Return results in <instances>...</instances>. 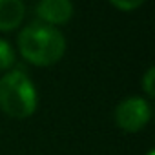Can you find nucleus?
<instances>
[{
    "label": "nucleus",
    "instance_id": "nucleus-1",
    "mask_svg": "<svg viewBox=\"0 0 155 155\" xmlns=\"http://www.w3.org/2000/svg\"><path fill=\"white\" fill-rule=\"evenodd\" d=\"M18 51L35 66H51L64 57L66 38L57 28L44 22H33L18 35Z\"/></svg>",
    "mask_w": 155,
    "mask_h": 155
},
{
    "label": "nucleus",
    "instance_id": "nucleus-5",
    "mask_svg": "<svg viewBox=\"0 0 155 155\" xmlns=\"http://www.w3.org/2000/svg\"><path fill=\"white\" fill-rule=\"evenodd\" d=\"M24 15V0H0V31H11L18 28Z\"/></svg>",
    "mask_w": 155,
    "mask_h": 155
},
{
    "label": "nucleus",
    "instance_id": "nucleus-6",
    "mask_svg": "<svg viewBox=\"0 0 155 155\" xmlns=\"http://www.w3.org/2000/svg\"><path fill=\"white\" fill-rule=\"evenodd\" d=\"M15 64V53L13 48L9 46V42L0 38V71L11 69V66Z\"/></svg>",
    "mask_w": 155,
    "mask_h": 155
},
{
    "label": "nucleus",
    "instance_id": "nucleus-8",
    "mask_svg": "<svg viewBox=\"0 0 155 155\" xmlns=\"http://www.w3.org/2000/svg\"><path fill=\"white\" fill-rule=\"evenodd\" d=\"M111 6H115L120 11H133L137 8H140L146 0H110Z\"/></svg>",
    "mask_w": 155,
    "mask_h": 155
},
{
    "label": "nucleus",
    "instance_id": "nucleus-3",
    "mask_svg": "<svg viewBox=\"0 0 155 155\" xmlns=\"http://www.w3.org/2000/svg\"><path fill=\"white\" fill-rule=\"evenodd\" d=\"M151 119V108L148 101L140 97H130L124 99L115 108V122L120 130L135 133L140 131Z\"/></svg>",
    "mask_w": 155,
    "mask_h": 155
},
{
    "label": "nucleus",
    "instance_id": "nucleus-4",
    "mask_svg": "<svg viewBox=\"0 0 155 155\" xmlns=\"http://www.w3.org/2000/svg\"><path fill=\"white\" fill-rule=\"evenodd\" d=\"M37 15L44 24L62 26L68 24L73 17L71 0H40L37 4Z\"/></svg>",
    "mask_w": 155,
    "mask_h": 155
},
{
    "label": "nucleus",
    "instance_id": "nucleus-9",
    "mask_svg": "<svg viewBox=\"0 0 155 155\" xmlns=\"http://www.w3.org/2000/svg\"><path fill=\"white\" fill-rule=\"evenodd\" d=\"M148 155H155V151H153V150H150V151H148Z\"/></svg>",
    "mask_w": 155,
    "mask_h": 155
},
{
    "label": "nucleus",
    "instance_id": "nucleus-2",
    "mask_svg": "<svg viewBox=\"0 0 155 155\" xmlns=\"http://www.w3.org/2000/svg\"><path fill=\"white\" fill-rule=\"evenodd\" d=\"M0 110L13 119H26L37 110V90L20 69H11L0 79Z\"/></svg>",
    "mask_w": 155,
    "mask_h": 155
},
{
    "label": "nucleus",
    "instance_id": "nucleus-7",
    "mask_svg": "<svg viewBox=\"0 0 155 155\" xmlns=\"http://www.w3.org/2000/svg\"><path fill=\"white\" fill-rule=\"evenodd\" d=\"M153 84H155V69L150 68V69L144 73V77H142V90L146 91V95H148L150 99L155 97V88H153Z\"/></svg>",
    "mask_w": 155,
    "mask_h": 155
}]
</instances>
